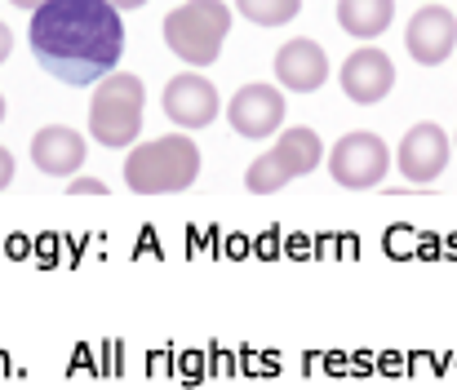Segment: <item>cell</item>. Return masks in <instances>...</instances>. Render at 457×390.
I'll return each mask as SVG.
<instances>
[{"instance_id": "6da1fadb", "label": "cell", "mask_w": 457, "mask_h": 390, "mask_svg": "<svg viewBox=\"0 0 457 390\" xmlns=\"http://www.w3.org/2000/svg\"><path fill=\"white\" fill-rule=\"evenodd\" d=\"M27 40L54 80L85 89L116 71L125 54V22L112 0H45L31 9Z\"/></svg>"}, {"instance_id": "7a4b0ae2", "label": "cell", "mask_w": 457, "mask_h": 390, "mask_svg": "<svg viewBox=\"0 0 457 390\" xmlns=\"http://www.w3.org/2000/svg\"><path fill=\"white\" fill-rule=\"evenodd\" d=\"M200 178V146L187 133H164L138 142L125 160V182L134 195H173Z\"/></svg>"}, {"instance_id": "3957f363", "label": "cell", "mask_w": 457, "mask_h": 390, "mask_svg": "<svg viewBox=\"0 0 457 390\" xmlns=\"http://www.w3.org/2000/svg\"><path fill=\"white\" fill-rule=\"evenodd\" d=\"M231 36V9L222 0H182L164 13V45L187 67H213Z\"/></svg>"}, {"instance_id": "277c9868", "label": "cell", "mask_w": 457, "mask_h": 390, "mask_svg": "<svg viewBox=\"0 0 457 390\" xmlns=\"http://www.w3.org/2000/svg\"><path fill=\"white\" fill-rule=\"evenodd\" d=\"M143 107H147V89L134 71H107L94 85V103H89V133L94 142L112 146H129L143 133Z\"/></svg>"}, {"instance_id": "5b68a950", "label": "cell", "mask_w": 457, "mask_h": 390, "mask_svg": "<svg viewBox=\"0 0 457 390\" xmlns=\"http://www.w3.org/2000/svg\"><path fill=\"white\" fill-rule=\"evenodd\" d=\"M386 169H391V151H386V142L378 133H369V129H355V133H346V137H337L333 151H328V173L346 191L378 187L386 178Z\"/></svg>"}, {"instance_id": "8992f818", "label": "cell", "mask_w": 457, "mask_h": 390, "mask_svg": "<svg viewBox=\"0 0 457 390\" xmlns=\"http://www.w3.org/2000/svg\"><path fill=\"white\" fill-rule=\"evenodd\" d=\"M285 112H289V103H285L280 85H245V89H236V98L227 103L231 129L240 133V137H249V142L276 137L280 125H285Z\"/></svg>"}, {"instance_id": "52a82bcc", "label": "cell", "mask_w": 457, "mask_h": 390, "mask_svg": "<svg viewBox=\"0 0 457 390\" xmlns=\"http://www.w3.org/2000/svg\"><path fill=\"white\" fill-rule=\"evenodd\" d=\"M337 80H342V94H346L355 107H373V103H382V98L395 89V62H391V54H382L378 45H364V49H355V54L342 62Z\"/></svg>"}, {"instance_id": "ba28073f", "label": "cell", "mask_w": 457, "mask_h": 390, "mask_svg": "<svg viewBox=\"0 0 457 390\" xmlns=\"http://www.w3.org/2000/svg\"><path fill=\"white\" fill-rule=\"evenodd\" d=\"M218 112H222V98L213 80H204L200 71H182L164 85V116L178 129H204L218 120Z\"/></svg>"}, {"instance_id": "9c48e42d", "label": "cell", "mask_w": 457, "mask_h": 390, "mask_svg": "<svg viewBox=\"0 0 457 390\" xmlns=\"http://www.w3.org/2000/svg\"><path fill=\"white\" fill-rule=\"evenodd\" d=\"M409 54L422 62V67H440L449 54L457 49V13L445 4H422L413 18H409Z\"/></svg>"}, {"instance_id": "30bf717a", "label": "cell", "mask_w": 457, "mask_h": 390, "mask_svg": "<svg viewBox=\"0 0 457 390\" xmlns=\"http://www.w3.org/2000/svg\"><path fill=\"white\" fill-rule=\"evenodd\" d=\"M449 155H453L449 133L427 120V125H413L404 133V142L395 151V164H400V173L409 182H431V178H440L449 169Z\"/></svg>"}, {"instance_id": "8fae6325", "label": "cell", "mask_w": 457, "mask_h": 390, "mask_svg": "<svg viewBox=\"0 0 457 390\" xmlns=\"http://www.w3.org/2000/svg\"><path fill=\"white\" fill-rule=\"evenodd\" d=\"M276 80L289 94H315L328 80V54L315 40H306V36L280 45V54H276Z\"/></svg>"}, {"instance_id": "7c38bea8", "label": "cell", "mask_w": 457, "mask_h": 390, "mask_svg": "<svg viewBox=\"0 0 457 390\" xmlns=\"http://www.w3.org/2000/svg\"><path fill=\"white\" fill-rule=\"evenodd\" d=\"M85 155H89V146L71 125H45L31 137V164L49 178H71L85 164Z\"/></svg>"}, {"instance_id": "4fadbf2b", "label": "cell", "mask_w": 457, "mask_h": 390, "mask_svg": "<svg viewBox=\"0 0 457 390\" xmlns=\"http://www.w3.org/2000/svg\"><path fill=\"white\" fill-rule=\"evenodd\" d=\"M391 18H395V0H337V22L355 40L382 36L391 27Z\"/></svg>"}, {"instance_id": "5bb4252c", "label": "cell", "mask_w": 457, "mask_h": 390, "mask_svg": "<svg viewBox=\"0 0 457 390\" xmlns=\"http://www.w3.org/2000/svg\"><path fill=\"white\" fill-rule=\"evenodd\" d=\"M285 164H289V173L294 178H303L311 169H320V133L315 129H303V125H294V129H285L276 137V146H271Z\"/></svg>"}, {"instance_id": "9a60e30c", "label": "cell", "mask_w": 457, "mask_h": 390, "mask_svg": "<svg viewBox=\"0 0 457 390\" xmlns=\"http://www.w3.org/2000/svg\"><path fill=\"white\" fill-rule=\"evenodd\" d=\"M294 182V173H289V164L276 155V151H262L253 164H249V173H245V187L253 191V195H276V191H285Z\"/></svg>"}, {"instance_id": "2e32d148", "label": "cell", "mask_w": 457, "mask_h": 390, "mask_svg": "<svg viewBox=\"0 0 457 390\" xmlns=\"http://www.w3.org/2000/svg\"><path fill=\"white\" fill-rule=\"evenodd\" d=\"M236 9L258 27H285L303 13V0H236Z\"/></svg>"}, {"instance_id": "e0dca14e", "label": "cell", "mask_w": 457, "mask_h": 390, "mask_svg": "<svg viewBox=\"0 0 457 390\" xmlns=\"http://www.w3.org/2000/svg\"><path fill=\"white\" fill-rule=\"evenodd\" d=\"M67 191L71 195H107V182H98V178H71Z\"/></svg>"}, {"instance_id": "ac0fdd59", "label": "cell", "mask_w": 457, "mask_h": 390, "mask_svg": "<svg viewBox=\"0 0 457 390\" xmlns=\"http://www.w3.org/2000/svg\"><path fill=\"white\" fill-rule=\"evenodd\" d=\"M9 182H13V155H9V151L0 146V191H4Z\"/></svg>"}, {"instance_id": "d6986e66", "label": "cell", "mask_w": 457, "mask_h": 390, "mask_svg": "<svg viewBox=\"0 0 457 390\" xmlns=\"http://www.w3.org/2000/svg\"><path fill=\"white\" fill-rule=\"evenodd\" d=\"M9 49H13V31H9V27L0 22V62L9 58Z\"/></svg>"}, {"instance_id": "ffe728a7", "label": "cell", "mask_w": 457, "mask_h": 390, "mask_svg": "<svg viewBox=\"0 0 457 390\" xmlns=\"http://www.w3.org/2000/svg\"><path fill=\"white\" fill-rule=\"evenodd\" d=\"M9 4H13V9H27V13H31V9H40L45 0H9Z\"/></svg>"}, {"instance_id": "44dd1931", "label": "cell", "mask_w": 457, "mask_h": 390, "mask_svg": "<svg viewBox=\"0 0 457 390\" xmlns=\"http://www.w3.org/2000/svg\"><path fill=\"white\" fill-rule=\"evenodd\" d=\"M112 4H116V9H143L147 0H112Z\"/></svg>"}, {"instance_id": "7402d4cb", "label": "cell", "mask_w": 457, "mask_h": 390, "mask_svg": "<svg viewBox=\"0 0 457 390\" xmlns=\"http://www.w3.org/2000/svg\"><path fill=\"white\" fill-rule=\"evenodd\" d=\"M0 120H4V94H0Z\"/></svg>"}]
</instances>
